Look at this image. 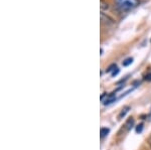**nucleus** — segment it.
Returning a JSON list of instances; mask_svg holds the SVG:
<instances>
[{
    "mask_svg": "<svg viewBox=\"0 0 151 150\" xmlns=\"http://www.w3.org/2000/svg\"><path fill=\"white\" fill-rule=\"evenodd\" d=\"M117 8L121 11H129L139 5V0H115Z\"/></svg>",
    "mask_w": 151,
    "mask_h": 150,
    "instance_id": "obj_1",
    "label": "nucleus"
},
{
    "mask_svg": "<svg viewBox=\"0 0 151 150\" xmlns=\"http://www.w3.org/2000/svg\"><path fill=\"white\" fill-rule=\"evenodd\" d=\"M100 16H101V21L106 24V25H114V24H115V20H114L110 15L104 13L103 11H101Z\"/></svg>",
    "mask_w": 151,
    "mask_h": 150,
    "instance_id": "obj_2",
    "label": "nucleus"
},
{
    "mask_svg": "<svg viewBox=\"0 0 151 150\" xmlns=\"http://www.w3.org/2000/svg\"><path fill=\"white\" fill-rule=\"evenodd\" d=\"M100 3H101V5H100V7H101V9H102V11H104V10H109L110 9V5H109L107 2H105L104 0H100Z\"/></svg>",
    "mask_w": 151,
    "mask_h": 150,
    "instance_id": "obj_3",
    "label": "nucleus"
},
{
    "mask_svg": "<svg viewBox=\"0 0 151 150\" xmlns=\"http://www.w3.org/2000/svg\"><path fill=\"white\" fill-rule=\"evenodd\" d=\"M129 109H130V107H128V106H127V107H125V108H124L123 110L121 111V113H120V114L118 115V119H122L123 117H125V115L128 113Z\"/></svg>",
    "mask_w": 151,
    "mask_h": 150,
    "instance_id": "obj_4",
    "label": "nucleus"
},
{
    "mask_svg": "<svg viewBox=\"0 0 151 150\" xmlns=\"http://www.w3.org/2000/svg\"><path fill=\"white\" fill-rule=\"evenodd\" d=\"M133 62V59L132 57H128V59H126L123 62V67H128V66H130L131 64Z\"/></svg>",
    "mask_w": 151,
    "mask_h": 150,
    "instance_id": "obj_5",
    "label": "nucleus"
},
{
    "mask_svg": "<svg viewBox=\"0 0 151 150\" xmlns=\"http://www.w3.org/2000/svg\"><path fill=\"white\" fill-rule=\"evenodd\" d=\"M109 132H110L109 128H102V129H101V138H103V137L107 136Z\"/></svg>",
    "mask_w": 151,
    "mask_h": 150,
    "instance_id": "obj_6",
    "label": "nucleus"
},
{
    "mask_svg": "<svg viewBox=\"0 0 151 150\" xmlns=\"http://www.w3.org/2000/svg\"><path fill=\"white\" fill-rule=\"evenodd\" d=\"M117 69L116 67V65L115 64H113V65H111L110 67L107 69V72H112V71H115V70Z\"/></svg>",
    "mask_w": 151,
    "mask_h": 150,
    "instance_id": "obj_7",
    "label": "nucleus"
},
{
    "mask_svg": "<svg viewBox=\"0 0 151 150\" xmlns=\"http://www.w3.org/2000/svg\"><path fill=\"white\" fill-rule=\"evenodd\" d=\"M142 130H143V124H140L136 127V133H141L142 132Z\"/></svg>",
    "mask_w": 151,
    "mask_h": 150,
    "instance_id": "obj_8",
    "label": "nucleus"
},
{
    "mask_svg": "<svg viewBox=\"0 0 151 150\" xmlns=\"http://www.w3.org/2000/svg\"><path fill=\"white\" fill-rule=\"evenodd\" d=\"M118 74H119V69H116V71H113V72H112V77H115Z\"/></svg>",
    "mask_w": 151,
    "mask_h": 150,
    "instance_id": "obj_9",
    "label": "nucleus"
},
{
    "mask_svg": "<svg viewBox=\"0 0 151 150\" xmlns=\"http://www.w3.org/2000/svg\"><path fill=\"white\" fill-rule=\"evenodd\" d=\"M146 80H148V81H151V74H148L147 76H146Z\"/></svg>",
    "mask_w": 151,
    "mask_h": 150,
    "instance_id": "obj_10",
    "label": "nucleus"
},
{
    "mask_svg": "<svg viewBox=\"0 0 151 150\" xmlns=\"http://www.w3.org/2000/svg\"><path fill=\"white\" fill-rule=\"evenodd\" d=\"M149 143H150V147H151V139H150V141H149Z\"/></svg>",
    "mask_w": 151,
    "mask_h": 150,
    "instance_id": "obj_11",
    "label": "nucleus"
},
{
    "mask_svg": "<svg viewBox=\"0 0 151 150\" xmlns=\"http://www.w3.org/2000/svg\"><path fill=\"white\" fill-rule=\"evenodd\" d=\"M150 42H151V40H150Z\"/></svg>",
    "mask_w": 151,
    "mask_h": 150,
    "instance_id": "obj_12",
    "label": "nucleus"
}]
</instances>
